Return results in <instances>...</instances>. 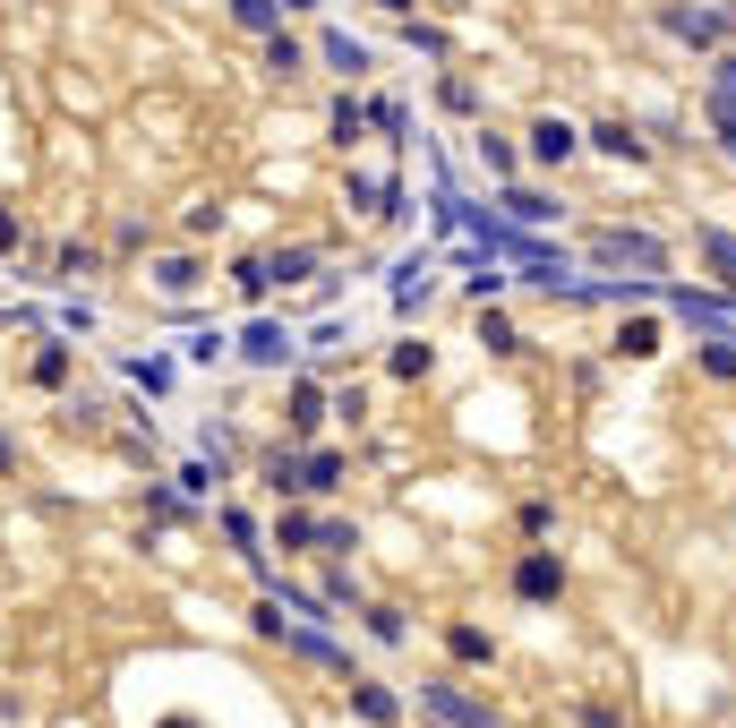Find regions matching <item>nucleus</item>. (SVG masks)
<instances>
[{
  "mask_svg": "<svg viewBox=\"0 0 736 728\" xmlns=\"http://www.w3.org/2000/svg\"><path fill=\"white\" fill-rule=\"evenodd\" d=\"M240 352H249V361H283V334H274V326H249V343H240Z\"/></svg>",
  "mask_w": 736,
  "mask_h": 728,
  "instance_id": "423d86ee",
  "label": "nucleus"
},
{
  "mask_svg": "<svg viewBox=\"0 0 736 728\" xmlns=\"http://www.w3.org/2000/svg\"><path fill=\"white\" fill-rule=\"evenodd\" d=\"M266 69H283V77H291V69H300V43H291V34H283V27L266 34Z\"/></svg>",
  "mask_w": 736,
  "mask_h": 728,
  "instance_id": "20e7f679",
  "label": "nucleus"
},
{
  "mask_svg": "<svg viewBox=\"0 0 736 728\" xmlns=\"http://www.w3.org/2000/svg\"><path fill=\"white\" fill-rule=\"evenodd\" d=\"M34 377H43V386H61V377H69V352H61V343H43V352H34Z\"/></svg>",
  "mask_w": 736,
  "mask_h": 728,
  "instance_id": "0eeeda50",
  "label": "nucleus"
},
{
  "mask_svg": "<svg viewBox=\"0 0 736 728\" xmlns=\"http://www.w3.org/2000/svg\"><path fill=\"white\" fill-rule=\"evenodd\" d=\"M231 18H240V27H257V34H274V18H283V0H231Z\"/></svg>",
  "mask_w": 736,
  "mask_h": 728,
  "instance_id": "7ed1b4c3",
  "label": "nucleus"
},
{
  "mask_svg": "<svg viewBox=\"0 0 736 728\" xmlns=\"http://www.w3.org/2000/svg\"><path fill=\"white\" fill-rule=\"evenodd\" d=\"M557 583H566V574H557V558H522V592H531V600H548Z\"/></svg>",
  "mask_w": 736,
  "mask_h": 728,
  "instance_id": "f03ea898",
  "label": "nucleus"
},
{
  "mask_svg": "<svg viewBox=\"0 0 736 728\" xmlns=\"http://www.w3.org/2000/svg\"><path fill=\"white\" fill-rule=\"evenodd\" d=\"M325 61H334V69H369V52H360L352 34H325Z\"/></svg>",
  "mask_w": 736,
  "mask_h": 728,
  "instance_id": "39448f33",
  "label": "nucleus"
},
{
  "mask_svg": "<svg viewBox=\"0 0 736 728\" xmlns=\"http://www.w3.org/2000/svg\"><path fill=\"white\" fill-rule=\"evenodd\" d=\"M531 155H540V164H566V155H574V129H566V121H540V129H531Z\"/></svg>",
  "mask_w": 736,
  "mask_h": 728,
  "instance_id": "f257e3e1",
  "label": "nucleus"
}]
</instances>
